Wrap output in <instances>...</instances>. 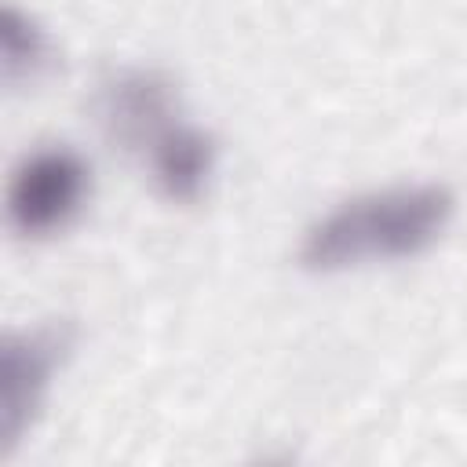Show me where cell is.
<instances>
[{
    "label": "cell",
    "mask_w": 467,
    "mask_h": 467,
    "mask_svg": "<svg viewBox=\"0 0 467 467\" xmlns=\"http://www.w3.org/2000/svg\"><path fill=\"white\" fill-rule=\"evenodd\" d=\"M452 208L456 197L441 182H401L347 197L306 226L299 263L314 274H339L412 259L445 234Z\"/></svg>",
    "instance_id": "cell-1"
},
{
    "label": "cell",
    "mask_w": 467,
    "mask_h": 467,
    "mask_svg": "<svg viewBox=\"0 0 467 467\" xmlns=\"http://www.w3.org/2000/svg\"><path fill=\"white\" fill-rule=\"evenodd\" d=\"M153 182L168 201H197L215 171V139L186 120H175L146 153Z\"/></svg>",
    "instance_id": "cell-5"
},
{
    "label": "cell",
    "mask_w": 467,
    "mask_h": 467,
    "mask_svg": "<svg viewBox=\"0 0 467 467\" xmlns=\"http://www.w3.org/2000/svg\"><path fill=\"white\" fill-rule=\"evenodd\" d=\"M69 347H73V328L66 321L22 328L4 339V350H0V452L4 456H11V449L36 423L47 401L51 379L66 361Z\"/></svg>",
    "instance_id": "cell-3"
},
{
    "label": "cell",
    "mask_w": 467,
    "mask_h": 467,
    "mask_svg": "<svg viewBox=\"0 0 467 467\" xmlns=\"http://www.w3.org/2000/svg\"><path fill=\"white\" fill-rule=\"evenodd\" d=\"M51 44L47 33L40 29L36 18H29L26 11H18L15 4H4L0 11V69H4V84H22L33 80L44 66H47Z\"/></svg>",
    "instance_id": "cell-6"
},
{
    "label": "cell",
    "mask_w": 467,
    "mask_h": 467,
    "mask_svg": "<svg viewBox=\"0 0 467 467\" xmlns=\"http://www.w3.org/2000/svg\"><path fill=\"white\" fill-rule=\"evenodd\" d=\"M95 117L113 146L146 157L150 146L179 120L175 84L157 69H120L99 88Z\"/></svg>",
    "instance_id": "cell-4"
},
{
    "label": "cell",
    "mask_w": 467,
    "mask_h": 467,
    "mask_svg": "<svg viewBox=\"0 0 467 467\" xmlns=\"http://www.w3.org/2000/svg\"><path fill=\"white\" fill-rule=\"evenodd\" d=\"M91 190L88 161L69 146H44L11 171L7 182V223L15 234L36 241L66 230Z\"/></svg>",
    "instance_id": "cell-2"
}]
</instances>
